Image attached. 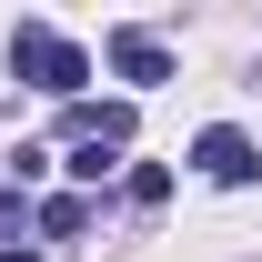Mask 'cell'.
Here are the masks:
<instances>
[{
    "label": "cell",
    "instance_id": "cell-1",
    "mask_svg": "<svg viewBox=\"0 0 262 262\" xmlns=\"http://www.w3.org/2000/svg\"><path fill=\"white\" fill-rule=\"evenodd\" d=\"M10 71H20V81H31V91H51V101H81V81H91V51H81V40L71 31H10Z\"/></svg>",
    "mask_w": 262,
    "mask_h": 262
},
{
    "label": "cell",
    "instance_id": "cell-2",
    "mask_svg": "<svg viewBox=\"0 0 262 262\" xmlns=\"http://www.w3.org/2000/svg\"><path fill=\"white\" fill-rule=\"evenodd\" d=\"M192 171H202V182H222V192H242V182L262 171V141H252V131H232V121H212V131L192 141Z\"/></svg>",
    "mask_w": 262,
    "mask_h": 262
},
{
    "label": "cell",
    "instance_id": "cell-3",
    "mask_svg": "<svg viewBox=\"0 0 262 262\" xmlns=\"http://www.w3.org/2000/svg\"><path fill=\"white\" fill-rule=\"evenodd\" d=\"M101 61L121 71L131 91H162V81H171V40H162V31H111V40H101Z\"/></svg>",
    "mask_w": 262,
    "mask_h": 262
},
{
    "label": "cell",
    "instance_id": "cell-4",
    "mask_svg": "<svg viewBox=\"0 0 262 262\" xmlns=\"http://www.w3.org/2000/svg\"><path fill=\"white\" fill-rule=\"evenodd\" d=\"M61 131L71 141H101V151H131V101H71Z\"/></svg>",
    "mask_w": 262,
    "mask_h": 262
},
{
    "label": "cell",
    "instance_id": "cell-5",
    "mask_svg": "<svg viewBox=\"0 0 262 262\" xmlns=\"http://www.w3.org/2000/svg\"><path fill=\"white\" fill-rule=\"evenodd\" d=\"M121 202H131V212H162V202H171V171L162 162H131L121 171Z\"/></svg>",
    "mask_w": 262,
    "mask_h": 262
},
{
    "label": "cell",
    "instance_id": "cell-6",
    "mask_svg": "<svg viewBox=\"0 0 262 262\" xmlns=\"http://www.w3.org/2000/svg\"><path fill=\"white\" fill-rule=\"evenodd\" d=\"M40 232H51V242L91 232V192H51V202H40Z\"/></svg>",
    "mask_w": 262,
    "mask_h": 262
},
{
    "label": "cell",
    "instance_id": "cell-7",
    "mask_svg": "<svg viewBox=\"0 0 262 262\" xmlns=\"http://www.w3.org/2000/svg\"><path fill=\"white\" fill-rule=\"evenodd\" d=\"M71 171H81V192H101V182L121 171V151H101V141H71Z\"/></svg>",
    "mask_w": 262,
    "mask_h": 262
},
{
    "label": "cell",
    "instance_id": "cell-8",
    "mask_svg": "<svg viewBox=\"0 0 262 262\" xmlns=\"http://www.w3.org/2000/svg\"><path fill=\"white\" fill-rule=\"evenodd\" d=\"M31 222H40V212L10 192V182H0V252H20V232H31Z\"/></svg>",
    "mask_w": 262,
    "mask_h": 262
},
{
    "label": "cell",
    "instance_id": "cell-9",
    "mask_svg": "<svg viewBox=\"0 0 262 262\" xmlns=\"http://www.w3.org/2000/svg\"><path fill=\"white\" fill-rule=\"evenodd\" d=\"M0 262H40V252H31V242H20V252H0Z\"/></svg>",
    "mask_w": 262,
    "mask_h": 262
}]
</instances>
